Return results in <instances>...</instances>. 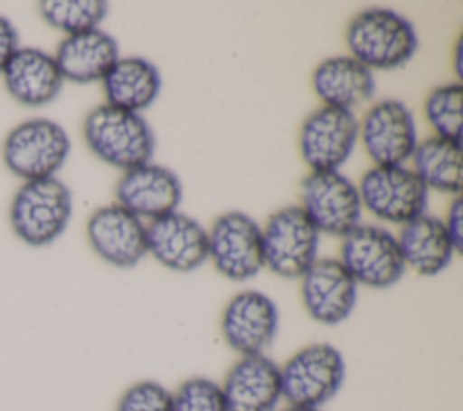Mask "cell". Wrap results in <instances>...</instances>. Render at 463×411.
<instances>
[{
	"mask_svg": "<svg viewBox=\"0 0 463 411\" xmlns=\"http://www.w3.org/2000/svg\"><path fill=\"white\" fill-rule=\"evenodd\" d=\"M2 76L9 96L25 107L51 103L63 85L54 56L38 47H18Z\"/></svg>",
	"mask_w": 463,
	"mask_h": 411,
	"instance_id": "d6986e66",
	"label": "cell"
},
{
	"mask_svg": "<svg viewBox=\"0 0 463 411\" xmlns=\"http://www.w3.org/2000/svg\"><path fill=\"white\" fill-rule=\"evenodd\" d=\"M221 389L230 411H277L284 400L280 366L266 353L239 357Z\"/></svg>",
	"mask_w": 463,
	"mask_h": 411,
	"instance_id": "e0dca14e",
	"label": "cell"
},
{
	"mask_svg": "<svg viewBox=\"0 0 463 411\" xmlns=\"http://www.w3.org/2000/svg\"><path fill=\"white\" fill-rule=\"evenodd\" d=\"M300 297L306 313L318 324L345 322L358 301V284L335 257H318L300 277Z\"/></svg>",
	"mask_w": 463,
	"mask_h": 411,
	"instance_id": "5bb4252c",
	"label": "cell"
},
{
	"mask_svg": "<svg viewBox=\"0 0 463 411\" xmlns=\"http://www.w3.org/2000/svg\"><path fill=\"white\" fill-rule=\"evenodd\" d=\"M456 71H458V74H461V69H459V54H461V51H459V43L456 45Z\"/></svg>",
	"mask_w": 463,
	"mask_h": 411,
	"instance_id": "1f68e13d",
	"label": "cell"
},
{
	"mask_svg": "<svg viewBox=\"0 0 463 411\" xmlns=\"http://www.w3.org/2000/svg\"><path fill=\"white\" fill-rule=\"evenodd\" d=\"M174 411H230L221 384L208 377L183 380L172 391Z\"/></svg>",
	"mask_w": 463,
	"mask_h": 411,
	"instance_id": "4316f807",
	"label": "cell"
},
{
	"mask_svg": "<svg viewBox=\"0 0 463 411\" xmlns=\"http://www.w3.org/2000/svg\"><path fill=\"white\" fill-rule=\"evenodd\" d=\"M358 141V119L353 110L322 105L300 127L298 148L311 172L338 170Z\"/></svg>",
	"mask_w": 463,
	"mask_h": 411,
	"instance_id": "8fae6325",
	"label": "cell"
},
{
	"mask_svg": "<svg viewBox=\"0 0 463 411\" xmlns=\"http://www.w3.org/2000/svg\"><path fill=\"white\" fill-rule=\"evenodd\" d=\"M87 239L98 257L118 268H132L148 255L146 225L118 203L90 214Z\"/></svg>",
	"mask_w": 463,
	"mask_h": 411,
	"instance_id": "9a60e30c",
	"label": "cell"
},
{
	"mask_svg": "<svg viewBox=\"0 0 463 411\" xmlns=\"http://www.w3.org/2000/svg\"><path fill=\"white\" fill-rule=\"evenodd\" d=\"M69 154L67 130L49 118H31L14 125L2 145L4 165L22 181L54 177Z\"/></svg>",
	"mask_w": 463,
	"mask_h": 411,
	"instance_id": "5b68a950",
	"label": "cell"
},
{
	"mask_svg": "<svg viewBox=\"0 0 463 411\" xmlns=\"http://www.w3.org/2000/svg\"><path fill=\"white\" fill-rule=\"evenodd\" d=\"M262 232L264 268L284 279H300L318 259L320 232L300 205L273 212Z\"/></svg>",
	"mask_w": 463,
	"mask_h": 411,
	"instance_id": "8992f818",
	"label": "cell"
},
{
	"mask_svg": "<svg viewBox=\"0 0 463 411\" xmlns=\"http://www.w3.org/2000/svg\"><path fill=\"white\" fill-rule=\"evenodd\" d=\"M83 139L107 165L130 170L150 163L156 150V138L139 112L98 105L83 119Z\"/></svg>",
	"mask_w": 463,
	"mask_h": 411,
	"instance_id": "7a4b0ae2",
	"label": "cell"
},
{
	"mask_svg": "<svg viewBox=\"0 0 463 411\" xmlns=\"http://www.w3.org/2000/svg\"><path fill=\"white\" fill-rule=\"evenodd\" d=\"M101 83L105 103L139 112L150 107L159 96L161 74L152 62L141 56H119Z\"/></svg>",
	"mask_w": 463,
	"mask_h": 411,
	"instance_id": "603a6c76",
	"label": "cell"
},
{
	"mask_svg": "<svg viewBox=\"0 0 463 411\" xmlns=\"http://www.w3.org/2000/svg\"><path fill=\"white\" fill-rule=\"evenodd\" d=\"M277 411H322V409H315V407H302V406H286V407H279Z\"/></svg>",
	"mask_w": 463,
	"mask_h": 411,
	"instance_id": "4dcf8cb0",
	"label": "cell"
},
{
	"mask_svg": "<svg viewBox=\"0 0 463 411\" xmlns=\"http://www.w3.org/2000/svg\"><path fill=\"white\" fill-rule=\"evenodd\" d=\"M423 112L434 136L461 141L463 125V85L450 81L439 85L425 98Z\"/></svg>",
	"mask_w": 463,
	"mask_h": 411,
	"instance_id": "484cf974",
	"label": "cell"
},
{
	"mask_svg": "<svg viewBox=\"0 0 463 411\" xmlns=\"http://www.w3.org/2000/svg\"><path fill=\"white\" fill-rule=\"evenodd\" d=\"M396 239L405 268L425 277L441 273L450 264L454 253H458L445 223L429 214L402 225Z\"/></svg>",
	"mask_w": 463,
	"mask_h": 411,
	"instance_id": "44dd1931",
	"label": "cell"
},
{
	"mask_svg": "<svg viewBox=\"0 0 463 411\" xmlns=\"http://www.w3.org/2000/svg\"><path fill=\"white\" fill-rule=\"evenodd\" d=\"M146 250L168 270L194 272L208 259V232L175 210L146 225Z\"/></svg>",
	"mask_w": 463,
	"mask_h": 411,
	"instance_id": "2e32d148",
	"label": "cell"
},
{
	"mask_svg": "<svg viewBox=\"0 0 463 411\" xmlns=\"http://www.w3.org/2000/svg\"><path fill=\"white\" fill-rule=\"evenodd\" d=\"M362 206L382 221L405 225L425 214L429 190L405 165L373 167L358 185Z\"/></svg>",
	"mask_w": 463,
	"mask_h": 411,
	"instance_id": "ba28073f",
	"label": "cell"
},
{
	"mask_svg": "<svg viewBox=\"0 0 463 411\" xmlns=\"http://www.w3.org/2000/svg\"><path fill=\"white\" fill-rule=\"evenodd\" d=\"M311 85L324 105L347 110L371 100L376 91L373 71L353 56H331L320 62L313 71Z\"/></svg>",
	"mask_w": 463,
	"mask_h": 411,
	"instance_id": "7402d4cb",
	"label": "cell"
},
{
	"mask_svg": "<svg viewBox=\"0 0 463 411\" xmlns=\"http://www.w3.org/2000/svg\"><path fill=\"white\" fill-rule=\"evenodd\" d=\"M38 13L47 25L71 36L99 29L109 5L101 0H43L38 4Z\"/></svg>",
	"mask_w": 463,
	"mask_h": 411,
	"instance_id": "d4e9b609",
	"label": "cell"
},
{
	"mask_svg": "<svg viewBox=\"0 0 463 411\" xmlns=\"http://www.w3.org/2000/svg\"><path fill=\"white\" fill-rule=\"evenodd\" d=\"M183 197L179 177L163 165L145 163L125 170L116 185V203L139 219L175 212Z\"/></svg>",
	"mask_w": 463,
	"mask_h": 411,
	"instance_id": "ac0fdd59",
	"label": "cell"
},
{
	"mask_svg": "<svg viewBox=\"0 0 463 411\" xmlns=\"http://www.w3.org/2000/svg\"><path fill=\"white\" fill-rule=\"evenodd\" d=\"M279 331V308L259 290H242L224 306L221 333L239 357L266 353Z\"/></svg>",
	"mask_w": 463,
	"mask_h": 411,
	"instance_id": "4fadbf2b",
	"label": "cell"
},
{
	"mask_svg": "<svg viewBox=\"0 0 463 411\" xmlns=\"http://www.w3.org/2000/svg\"><path fill=\"white\" fill-rule=\"evenodd\" d=\"M416 176L427 190L459 196L461 190V141L429 136L418 141L412 152Z\"/></svg>",
	"mask_w": 463,
	"mask_h": 411,
	"instance_id": "cb8c5ba5",
	"label": "cell"
},
{
	"mask_svg": "<svg viewBox=\"0 0 463 411\" xmlns=\"http://www.w3.org/2000/svg\"><path fill=\"white\" fill-rule=\"evenodd\" d=\"M63 81H101L119 58L118 42L101 29L65 36L52 54Z\"/></svg>",
	"mask_w": 463,
	"mask_h": 411,
	"instance_id": "ffe728a7",
	"label": "cell"
},
{
	"mask_svg": "<svg viewBox=\"0 0 463 411\" xmlns=\"http://www.w3.org/2000/svg\"><path fill=\"white\" fill-rule=\"evenodd\" d=\"M18 47H20V42H18L16 27L13 25L11 20L0 14V74Z\"/></svg>",
	"mask_w": 463,
	"mask_h": 411,
	"instance_id": "f1b7e54d",
	"label": "cell"
},
{
	"mask_svg": "<svg viewBox=\"0 0 463 411\" xmlns=\"http://www.w3.org/2000/svg\"><path fill=\"white\" fill-rule=\"evenodd\" d=\"M358 138L376 167L403 165L418 145L414 116L394 98L380 100L365 112L358 123Z\"/></svg>",
	"mask_w": 463,
	"mask_h": 411,
	"instance_id": "7c38bea8",
	"label": "cell"
},
{
	"mask_svg": "<svg viewBox=\"0 0 463 411\" xmlns=\"http://www.w3.org/2000/svg\"><path fill=\"white\" fill-rule=\"evenodd\" d=\"M114 411H174L172 391L157 380H137L121 393Z\"/></svg>",
	"mask_w": 463,
	"mask_h": 411,
	"instance_id": "83f0119b",
	"label": "cell"
},
{
	"mask_svg": "<svg viewBox=\"0 0 463 411\" xmlns=\"http://www.w3.org/2000/svg\"><path fill=\"white\" fill-rule=\"evenodd\" d=\"M349 56L371 71H391L405 65L418 51L414 25L387 7L356 13L345 29Z\"/></svg>",
	"mask_w": 463,
	"mask_h": 411,
	"instance_id": "6da1fadb",
	"label": "cell"
},
{
	"mask_svg": "<svg viewBox=\"0 0 463 411\" xmlns=\"http://www.w3.org/2000/svg\"><path fill=\"white\" fill-rule=\"evenodd\" d=\"M208 259L230 281L253 279L264 268L260 225L241 210L221 214L208 232Z\"/></svg>",
	"mask_w": 463,
	"mask_h": 411,
	"instance_id": "9c48e42d",
	"label": "cell"
},
{
	"mask_svg": "<svg viewBox=\"0 0 463 411\" xmlns=\"http://www.w3.org/2000/svg\"><path fill=\"white\" fill-rule=\"evenodd\" d=\"M71 215V188L56 176L24 181L9 205L13 234L34 248L54 243L65 232Z\"/></svg>",
	"mask_w": 463,
	"mask_h": 411,
	"instance_id": "3957f363",
	"label": "cell"
},
{
	"mask_svg": "<svg viewBox=\"0 0 463 411\" xmlns=\"http://www.w3.org/2000/svg\"><path fill=\"white\" fill-rule=\"evenodd\" d=\"M340 263L360 286L385 290L405 273V263L394 234L376 225H358L342 237Z\"/></svg>",
	"mask_w": 463,
	"mask_h": 411,
	"instance_id": "52a82bcc",
	"label": "cell"
},
{
	"mask_svg": "<svg viewBox=\"0 0 463 411\" xmlns=\"http://www.w3.org/2000/svg\"><path fill=\"white\" fill-rule=\"evenodd\" d=\"M280 380L289 406L322 409L344 386V355L329 342L306 344L280 366Z\"/></svg>",
	"mask_w": 463,
	"mask_h": 411,
	"instance_id": "277c9868",
	"label": "cell"
},
{
	"mask_svg": "<svg viewBox=\"0 0 463 411\" xmlns=\"http://www.w3.org/2000/svg\"><path fill=\"white\" fill-rule=\"evenodd\" d=\"M302 210L318 232L344 237L362 219L358 186L342 172H311L300 185Z\"/></svg>",
	"mask_w": 463,
	"mask_h": 411,
	"instance_id": "30bf717a",
	"label": "cell"
},
{
	"mask_svg": "<svg viewBox=\"0 0 463 411\" xmlns=\"http://www.w3.org/2000/svg\"><path fill=\"white\" fill-rule=\"evenodd\" d=\"M461 214H463V205H461V197L459 196H454L452 203L449 205V210H447V219L443 221L445 223V228L454 243V248L456 252H461V239H463V226H461Z\"/></svg>",
	"mask_w": 463,
	"mask_h": 411,
	"instance_id": "f546056e",
	"label": "cell"
}]
</instances>
